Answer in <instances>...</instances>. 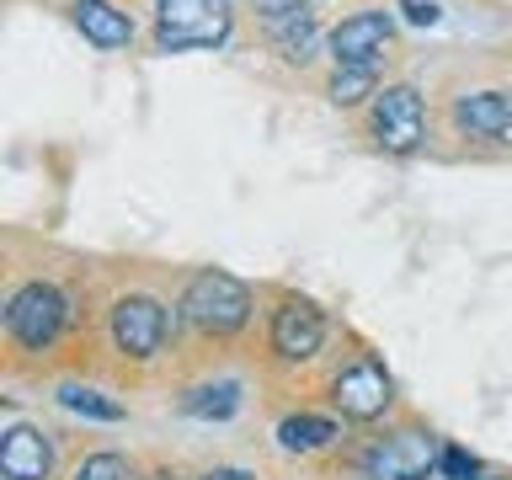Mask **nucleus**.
<instances>
[{"instance_id":"nucleus-1","label":"nucleus","mask_w":512,"mask_h":480,"mask_svg":"<svg viewBox=\"0 0 512 480\" xmlns=\"http://www.w3.org/2000/svg\"><path fill=\"white\" fill-rule=\"evenodd\" d=\"M182 320L203 336H235L251 320V288L219 267H203L182 294Z\"/></svg>"},{"instance_id":"nucleus-2","label":"nucleus","mask_w":512,"mask_h":480,"mask_svg":"<svg viewBox=\"0 0 512 480\" xmlns=\"http://www.w3.org/2000/svg\"><path fill=\"white\" fill-rule=\"evenodd\" d=\"M64 320H70V299H64L54 283H43V278L22 283L11 294V304H6V331H11V342L22 352H48L59 342Z\"/></svg>"},{"instance_id":"nucleus-3","label":"nucleus","mask_w":512,"mask_h":480,"mask_svg":"<svg viewBox=\"0 0 512 480\" xmlns=\"http://www.w3.org/2000/svg\"><path fill=\"white\" fill-rule=\"evenodd\" d=\"M155 48L182 54V48H219L230 38V11L224 0H155Z\"/></svg>"},{"instance_id":"nucleus-4","label":"nucleus","mask_w":512,"mask_h":480,"mask_svg":"<svg viewBox=\"0 0 512 480\" xmlns=\"http://www.w3.org/2000/svg\"><path fill=\"white\" fill-rule=\"evenodd\" d=\"M368 134L384 155H416L427 139V107L416 86H379L368 102Z\"/></svg>"},{"instance_id":"nucleus-5","label":"nucleus","mask_w":512,"mask_h":480,"mask_svg":"<svg viewBox=\"0 0 512 480\" xmlns=\"http://www.w3.org/2000/svg\"><path fill=\"white\" fill-rule=\"evenodd\" d=\"M166 331H171V315L166 304L150 299V294H123L112 304V347L134 363H150L160 347H166Z\"/></svg>"},{"instance_id":"nucleus-6","label":"nucleus","mask_w":512,"mask_h":480,"mask_svg":"<svg viewBox=\"0 0 512 480\" xmlns=\"http://www.w3.org/2000/svg\"><path fill=\"white\" fill-rule=\"evenodd\" d=\"M438 470V443L422 427H400L363 454V480H427Z\"/></svg>"},{"instance_id":"nucleus-7","label":"nucleus","mask_w":512,"mask_h":480,"mask_svg":"<svg viewBox=\"0 0 512 480\" xmlns=\"http://www.w3.org/2000/svg\"><path fill=\"white\" fill-rule=\"evenodd\" d=\"M331 400H336V411L352 416V422H374V416L390 411V374H384V363L379 358H352L342 374L331 379Z\"/></svg>"},{"instance_id":"nucleus-8","label":"nucleus","mask_w":512,"mask_h":480,"mask_svg":"<svg viewBox=\"0 0 512 480\" xmlns=\"http://www.w3.org/2000/svg\"><path fill=\"white\" fill-rule=\"evenodd\" d=\"M395 38V16L390 11H352L347 22L331 27V59L342 70H374L379 54Z\"/></svg>"},{"instance_id":"nucleus-9","label":"nucleus","mask_w":512,"mask_h":480,"mask_svg":"<svg viewBox=\"0 0 512 480\" xmlns=\"http://www.w3.org/2000/svg\"><path fill=\"white\" fill-rule=\"evenodd\" d=\"M320 342H326V320H320L315 304L304 299H283L272 310V326H267V347L278 363H310Z\"/></svg>"},{"instance_id":"nucleus-10","label":"nucleus","mask_w":512,"mask_h":480,"mask_svg":"<svg viewBox=\"0 0 512 480\" xmlns=\"http://www.w3.org/2000/svg\"><path fill=\"white\" fill-rule=\"evenodd\" d=\"M448 118H454L464 139L512 144V96L507 91H464V96H454Z\"/></svg>"},{"instance_id":"nucleus-11","label":"nucleus","mask_w":512,"mask_h":480,"mask_svg":"<svg viewBox=\"0 0 512 480\" xmlns=\"http://www.w3.org/2000/svg\"><path fill=\"white\" fill-rule=\"evenodd\" d=\"M48 470H54V448H48V438L38 427L16 422L6 432V443H0V475L6 480H48Z\"/></svg>"},{"instance_id":"nucleus-12","label":"nucleus","mask_w":512,"mask_h":480,"mask_svg":"<svg viewBox=\"0 0 512 480\" xmlns=\"http://www.w3.org/2000/svg\"><path fill=\"white\" fill-rule=\"evenodd\" d=\"M75 27L86 32V43L107 48V54L134 43V22H128V11H118L112 0H75Z\"/></svg>"},{"instance_id":"nucleus-13","label":"nucleus","mask_w":512,"mask_h":480,"mask_svg":"<svg viewBox=\"0 0 512 480\" xmlns=\"http://www.w3.org/2000/svg\"><path fill=\"white\" fill-rule=\"evenodd\" d=\"M342 432H336L331 416H310V411H294L278 422V448L283 454H320V448H331Z\"/></svg>"},{"instance_id":"nucleus-14","label":"nucleus","mask_w":512,"mask_h":480,"mask_svg":"<svg viewBox=\"0 0 512 480\" xmlns=\"http://www.w3.org/2000/svg\"><path fill=\"white\" fill-rule=\"evenodd\" d=\"M182 411L198 416V422H224V416L240 411V384L235 379H214V384H192L182 395Z\"/></svg>"},{"instance_id":"nucleus-15","label":"nucleus","mask_w":512,"mask_h":480,"mask_svg":"<svg viewBox=\"0 0 512 480\" xmlns=\"http://www.w3.org/2000/svg\"><path fill=\"white\" fill-rule=\"evenodd\" d=\"M272 48H278L288 64H310L315 59V11H299V16L272 22Z\"/></svg>"},{"instance_id":"nucleus-16","label":"nucleus","mask_w":512,"mask_h":480,"mask_svg":"<svg viewBox=\"0 0 512 480\" xmlns=\"http://www.w3.org/2000/svg\"><path fill=\"white\" fill-rule=\"evenodd\" d=\"M326 96H331V107L374 102V96H379V75L374 70H342V64H336L331 80H326Z\"/></svg>"},{"instance_id":"nucleus-17","label":"nucleus","mask_w":512,"mask_h":480,"mask_svg":"<svg viewBox=\"0 0 512 480\" xmlns=\"http://www.w3.org/2000/svg\"><path fill=\"white\" fill-rule=\"evenodd\" d=\"M59 406L75 411V416H91V422H123V406L118 400H102L96 390H86V384H59Z\"/></svg>"},{"instance_id":"nucleus-18","label":"nucleus","mask_w":512,"mask_h":480,"mask_svg":"<svg viewBox=\"0 0 512 480\" xmlns=\"http://www.w3.org/2000/svg\"><path fill=\"white\" fill-rule=\"evenodd\" d=\"M75 480H139L123 454H86L75 464Z\"/></svg>"},{"instance_id":"nucleus-19","label":"nucleus","mask_w":512,"mask_h":480,"mask_svg":"<svg viewBox=\"0 0 512 480\" xmlns=\"http://www.w3.org/2000/svg\"><path fill=\"white\" fill-rule=\"evenodd\" d=\"M438 475L443 480H480V459L448 443V448H438Z\"/></svg>"},{"instance_id":"nucleus-20","label":"nucleus","mask_w":512,"mask_h":480,"mask_svg":"<svg viewBox=\"0 0 512 480\" xmlns=\"http://www.w3.org/2000/svg\"><path fill=\"white\" fill-rule=\"evenodd\" d=\"M400 11H406V22H416V27H438L443 22L438 0H400Z\"/></svg>"},{"instance_id":"nucleus-21","label":"nucleus","mask_w":512,"mask_h":480,"mask_svg":"<svg viewBox=\"0 0 512 480\" xmlns=\"http://www.w3.org/2000/svg\"><path fill=\"white\" fill-rule=\"evenodd\" d=\"M256 16H267V22H283V16H299L310 11V0H251Z\"/></svg>"},{"instance_id":"nucleus-22","label":"nucleus","mask_w":512,"mask_h":480,"mask_svg":"<svg viewBox=\"0 0 512 480\" xmlns=\"http://www.w3.org/2000/svg\"><path fill=\"white\" fill-rule=\"evenodd\" d=\"M198 480H256L251 470H235V464H214V470H203Z\"/></svg>"},{"instance_id":"nucleus-23","label":"nucleus","mask_w":512,"mask_h":480,"mask_svg":"<svg viewBox=\"0 0 512 480\" xmlns=\"http://www.w3.org/2000/svg\"><path fill=\"white\" fill-rule=\"evenodd\" d=\"M155 480H176V475H166V470H160V475H155Z\"/></svg>"}]
</instances>
